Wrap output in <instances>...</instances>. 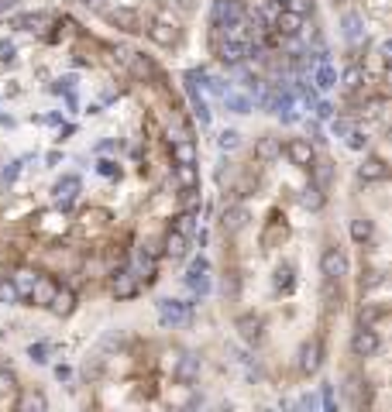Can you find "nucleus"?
I'll return each mask as SVG.
<instances>
[{"mask_svg": "<svg viewBox=\"0 0 392 412\" xmlns=\"http://www.w3.org/2000/svg\"><path fill=\"white\" fill-rule=\"evenodd\" d=\"M224 103H227V110H234V114H251V97H244V93H224Z\"/></svg>", "mask_w": 392, "mask_h": 412, "instance_id": "obj_36", "label": "nucleus"}, {"mask_svg": "<svg viewBox=\"0 0 392 412\" xmlns=\"http://www.w3.org/2000/svg\"><path fill=\"white\" fill-rule=\"evenodd\" d=\"M200 354H183V358H176V378L183 382V385H193L196 378H200Z\"/></svg>", "mask_w": 392, "mask_h": 412, "instance_id": "obj_14", "label": "nucleus"}, {"mask_svg": "<svg viewBox=\"0 0 392 412\" xmlns=\"http://www.w3.org/2000/svg\"><path fill=\"white\" fill-rule=\"evenodd\" d=\"M340 306H344L340 282H327V279H323V309H327V313H340Z\"/></svg>", "mask_w": 392, "mask_h": 412, "instance_id": "obj_26", "label": "nucleus"}, {"mask_svg": "<svg viewBox=\"0 0 392 412\" xmlns=\"http://www.w3.org/2000/svg\"><path fill=\"white\" fill-rule=\"evenodd\" d=\"M386 313L389 309L382 306V303H365V306L358 309V327H375L379 320H386Z\"/></svg>", "mask_w": 392, "mask_h": 412, "instance_id": "obj_27", "label": "nucleus"}, {"mask_svg": "<svg viewBox=\"0 0 392 412\" xmlns=\"http://www.w3.org/2000/svg\"><path fill=\"white\" fill-rule=\"evenodd\" d=\"M189 320V303H179V299H162L158 303V323L162 327H179Z\"/></svg>", "mask_w": 392, "mask_h": 412, "instance_id": "obj_7", "label": "nucleus"}, {"mask_svg": "<svg viewBox=\"0 0 392 412\" xmlns=\"http://www.w3.org/2000/svg\"><path fill=\"white\" fill-rule=\"evenodd\" d=\"M217 59L224 62V66H231V69H237V66H244V59H248V42H241V38H220L217 35Z\"/></svg>", "mask_w": 392, "mask_h": 412, "instance_id": "obj_4", "label": "nucleus"}, {"mask_svg": "<svg viewBox=\"0 0 392 412\" xmlns=\"http://www.w3.org/2000/svg\"><path fill=\"white\" fill-rule=\"evenodd\" d=\"M320 275H323L327 282H340V279L348 275V255L340 251L338 244H327V248L320 251Z\"/></svg>", "mask_w": 392, "mask_h": 412, "instance_id": "obj_1", "label": "nucleus"}, {"mask_svg": "<svg viewBox=\"0 0 392 412\" xmlns=\"http://www.w3.org/2000/svg\"><path fill=\"white\" fill-rule=\"evenodd\" d=\"M272 4H275V7H283V4H286V0H272Z\"/></svg>", "mask_w": 392, "mask_h": 412, "instance_id": "obj_58", "label": "nucleus"}, {"mask_svg": "<svg viewBox=\"0 0 392 412\" xmlns=\"http://www.w3.org/2000/svg\"><path fill=\"white\" fill-rule=\"evenodd\" d=\"M14 388H18V378H14V371H4V368H0V399H7Z\"/></svg>", "mask_w": 392, "mask_h": 412, "instance_id": "obj_46", "label": "nucleus"}, {"mask_svg": "<svg viewBox=\"0 0 392 412\" xmlns=\"http://www.w3.org/2000/svg\"><path fill=\"white\" fill-rule=\"evenodd\" d=\"M14 25L21 28V31H42V25H49V18H45V14H25V18H18Z\"/></svg>", "mask_w": 392, "mask_h": 412, "instance_id": "obj_40", "label": "nucleus"}, {"mask_svg": "<svg viewBox=\"0 0 392 412\" xmlns=\"http://www.w3.org/2000/svg\"><path fill=\"white\" fill-rule=\"evenodd\" d=\"M86 7H93V11H104V0H83Z\"/></svg>", "mask_w": 392, "mask_h": 412, "instance_id": "obj_57", "label": "nucleus"}, {"mask_svg": "<svg viewBox=\"0 0 392 412\" xmlns=\"http://www.w3.org/2000/svg\"><path fill=\"white\" fill-rule=\"evenodd\" d=\"M237 334L244 344H261V337H265V320H261L259 313H244V316H237Z\"/></svg>", "mask_w": 392, "mask_h": 412, "instance_id": "obj_9", "label": "nucleus"}, {"mask_svg": "<svg viewBox=\"0 0 392 412\" xmlns=\"http://www.w3.org/2000/svg\"><path fill=\"white\" fill-rule=\"evenodd\" d=\"M193 224H196V213H179V217H176V227H172V231H179V234H186V237H189Z\"/></svg>", "mask_w": 392, "mask_h": 412, "instance_id": "obj_47", "label": "nucleus"}, {"mask_svg": "<svg viewBox=\"0 0 392 412\" xmlns=\"http://www.w3.org/2000/svg\"><path fill=\"white\" fill-rule=\"evenodd\" d=\"M110 292H114L117 299H131V296H138V279H134L131 272H114Z\"/></svg>", "mask_w": 392, "mask_h": 412, "instance_id": "obj_18", "label": "nucleus"}, {"mask_svg": "<svg viewBox=\"0 0 392 412\" xmlns=\"http://www.w3.org/2000/svg\"><path fill=\"white\" fill-rule=\"evenodd\" d=\"M382 285H386V272H379V268H368V272H362V279H358L362 296H365V292H375V289H382Z\"/></svg>", "mask_w": 392, "mask_h": 412, "instance_id": "obj_34", "label": "nucleus"}, {"mask_svg": "<svg viewBox=\"0 0 392 412\" xmlns=\"http://www.w3.org/2000/svg\"><path fill=\"white\" fill-rule=\"evenodd\" d=\"M259 412H275V409H259Z\"/></svg>", "mask_w": 392, "mask_h": 412, "instance_id": "obj_59", "label": "nucleus"}, {"mask_svg": "<svg viewBox=\"0 0 392 412\" xmlns=\"http://www.w3.org/2000/svg\"><path fill=\"white\" fill-rule=\"evenodd\" d=\"M344 138H348V148H351V152H365V148H368V134H365V131L351 128Z\"/></svg>", "mask_w": 392, "mask_h": 412, "instance_id": "obj_41", "label": "nucleus"}, {"mask_svg": "<svg viewBox=\"0 0 392 412\" xmlns=\"http://www.w3.org/2000/svg\"><path fill=\"white\" fill-rule=\"evenodd\" d=\"M131 275L138 279V282H152L155 279V258L148 255L145 248L134 255V261H131Z\"/></svg>", "mask_w": 392, "mask_h": 412, "instance_id": "obj_15", "label": "nucleus"}, {"mask_svg": "<svg viewBox=\"0 0 392 412\" xmlns=\"http://www.w3.org/2000/svg\"><path fill=\"white\" fill-rule=\"evenodd\" d=\"M272 285H275V292H292V285H296V268L283 261L275 272H272Z\"/></svg>", "mask_w": 392, "mask_h": 412, "instance_id": "obj_24", "label": "nucleus"}, {"mask_svg": "<svg viewBox=\"0 0 392 412\" xmlns=\"http://www.w3.org/2000/svg\"><path fill=\"white\" fill-rule=\"evenodd\" d=\"M307 172H310V179H314L316 189H327V186L334 182V162H327V158H314V165H310Z\"/></svg>", "mask_w": 392, "mask_h": 412, "instance_id": "obj_19", "label": "nucleus"}, {"mask_svg": "<svg viewBox=\"0 0 392 412\" xmlns=\"http://www.w3.org/2000/svg\"><path fill=\"white\" fill-rule=\"evenodd\" d=\"M169 148H172V165H189V162H196V145L183 138V141H169Z\"/></svg>", "mask_w": 392, "mask_h": 412, "instance_id": "obj_23", "label": "nucleus"}, {"mask_svg": "<svg viewBox=\"0 0 392 412\" xmlns=\"http://www.w3.org/2000/svg\"><path fill=\"white\" fill-rule=\"evenodd\" d=\"M365 83H368L365 66H348V69L340 73V86H344V90H362Z\"/></svg>", "mask_w": 392, "mask_h": 412, "instance_id": "obj_25", "label": "nucleus"}, {"mask_svg": "<svg viewBox=\"0 0 392 412\" xmlns=\"http://www.w3.org/2000/svg\"><path fill=\"white\" fill-rule=\"evenodd\" d=\"M314 110H316V117H320V121H331V117H334V107H331L327 100H316Z\"/></svg>", "mask_w": 392, "mask_h": 412, "instance_id": "obj_52", "label": "nucleus"}, {"mask_svg": "<svg viewBox=\"0 0 392 412\" xmlns=\"http://www.w3.org/2000/svg\"><path fill=\"white\" fill-rule=\"evenodd\" d=\"M372 237H375V224H372L368 217H355V220H351V241H355V244H368Z\"/></svg>", "mask_w": 392, "mask_h": 412, "instance_id": "obj_29", "label": "nucleus"}, {"mask_svg": "<svg viewBox=\"0 0 392 412\" xmlns=\"http://www.w3.org/2000/svg\"><path fill=\"white\" fill-rule=\"evenodd\" d=\"M303 21H307V18H299V14L279 7V14L272 18V31H275L279 38H299V35H303Z\"/></svg>", "mask_w": 392, "mask_h": 412, "instance_id": "obj_8", "label": "nucleus"}, {"mask_svg": "<svg viewBox=\"0 0 392 412\" xmlns=\"http://www.w3.org/2000/svg\"><path fill=\"white\" fill-rule=\"evenodd\" d=\"M0 303H7V306H18V303H21L14 279H0Z\"/></svg>", "mask_w": 392, "mask_h": 412, "instance_id": "obj_39", "label": "nucleus"}, {"mask_svg": "<svg viewBox=\"0 0 392 412\" xmlns=\"http://www.w3.org/2000/svg\"><path fill=\"white\" fill-rule=\"evenodd\" d=\"M189 100H193V114H196V121L207 128V124H210V107H207V100H203L200 93H196V97H189Z\"/></svg>", "mask_w": 392, "mask_h": 412, "instance_id": "obj_44", "label": "nucleus"}, {"mask_svg": "<svg viewBox=\"0 0 392 412\" xmlns=\"http://www.w3.org/2000/svg\"><path fill=\"white\" fill-rule=\"evenodd\" d=\"M286 237H289L286 220H283V217H272V224L261 231V248H265V251H272V248H279Z\"/></svg>", "mask_w": 392, "mask_h": 412, "instance_id": "obj_13", "label": "nucleus"}, {"mask_svg": "<svg viewBox=\"0 0 392 412\" xmlns=\"http://www.w3.org/2000/svg\"><path fill=\"white\" fill-rule=\"evenodd\" d=\"M323 203H327V196H323V189H316L314 182L299 193V206L303 210H310V213H316V210H323Z\"/></svg>", "mask_w": 392, "mask_h": 412, "instance_id": "obj_28", "label": "nucleus"}, {"mask_svg": "<svg viewBox=\"0 0 392 412\" xmlns=\"http://www.w3.org/2000/svg\"><path fill=\"white\" fill-rule=\"evenodd\" d=\"M179 206H183V213H200V206H203L200 186H193V189H179Z\"/></svg>", "mask_w": 392, "mask_h": 412, "instance_id": "obj_33", "label": "nucleus"}, {"mask_svg": "<svg viewBox=\"0 0 392 412\" xmlns=\"http://www.w3.org/2000/svg\"><path fill=\"white\" fill-rule=\"evenodd\" d=\"M128 66H131V73H134L138 79H158L155 62H152L148 55H138V52H131V55H128Z\"/></svg>", "mask_w": 392, "mask_h": 412, "instance_id": "obj_22", "label": "nucleus"}, {"mask_svg": "<svg viewBox=\"0 0 392 412\" xmlns=\"http://www.w3.org/2000/svg\"><path fill=\"white\" fill-rule=\"evenodd\" d=\"M389 176V165H386V158H379V154H368L365 162L358 165V179L362 182H379Z\"/></svg>", "mask_w": 392, "mask_h": 412, "instance_id": "obj_12", "label": "nucleus"}, {"mask_svg": "<svg viewBox=\"0 0 392 412\" xmlns=\"http://www.w3.org/2000/svg\"><path fill=\"white\" fill-rule=\"evenodd\" d=\"M340 31H344V38H348V42H358V38L365 35L362 18H358V14H344V18H340Z\"/></svg>", "mask_w": 392, "mask_h": 412, "instance_id": "obj_35", "label": "nucleus"}, {"mask_svg": "<svg viewBox=\"0 0 392 412\" xmlns=\"http://www.w3.org/2000/svg\"><path fill=\"white\" fill-rule=\"evenodd\" d=\"M217 148H220V152H234V148H241V134H237L234 128L220 131V134H217Z\"/></svg>", "mask_w": 392, "mask_h": 412, "instance_id": "obj_38", "label": "nucleus"}, {"mask_svg": "<svg viewBox=\"0 0 392 412\" xmlns=\"http://www.w3.org/2000/svg\"><path fill=\"white\" fill-rule=\"evenodd\" d=\"M286 158H289V165H296V169H310L314 165V158H316V152H314V145L307 141V138H292V141H286Z\"/></svg>", "mask_w": 392, "mask_h": 412, "instance_id": "obj_6", "label": "nucleus"}, {"mask_svg": "<svg viewBox=\"0 0 392 412\" xmlns=\"http://www.w3.org/2000/svg\"><path fill=\"white\" fill-rule=\"evenodd\" d=\"M186 282H189L193 292H200V296H207L210 292V275L207 272H200V275H189V272H186Z\"/></svg>", "mask_w": 392, "mask_h": 412, "instance_id": "obj_42", "label": "nucleus"}, {"mask_svg": "<svg viewBox=\"0 0 392 412\" xmlns=\"http://www.w3.org/2000/svg\"><path fill=\"white\" fill-rule=\"evenodd\" d=\"M42 282V275L38 272H18L14 275V285H18V296H21V303L31 299V292H35V285Z\"/></svg>", "mask_w": 392, "mask_h": 412, "instance_id": "obj_30", "label": "nucleus"}, {"mask_svg": "<svg viewBox=\"0 0 392 412\" xmlns=\"http://www.w3.org/2000/svg\"><path fill=\"white\" fill-rule=\"evenodd\" d=\"M76 193H79V176H62V179L55 182V189H52L55 203L62 206V210L76 200Z\"/></svg>", "mask_w": 392, "mask_h": 412, "instance_id": "obj_16", "label": "nucleus"}, {"mask_svg": "<svg viewBox=\"0 0 392 412\" xmlns=\"http://www.w3.org/2000/svg\"><path fill=\"white\" fill-rule=\"evenodd\" d=\"M107 21L114 28H121V31H128V35L141 31V18H138L134 7H114V11H107Z\"/></svg>", "mask_w": 392, "mask_h": 412, "instance_id": "obj_11", "label": "nucleus"}, {"mask_svg": "<svg viewBox=\"0 0 392 412\" xmlns=\"http://www.w3.org/2000/svg\"><path fill=\"white\" fill-rule=\"evenodd\" d=\"M176 182H179V189H193V186H200V169H196V162H189V165H176Z\"/></svg>", "mask_w": 392, "mask_h": 412, "instance_id": "obj_32", "label": "nucleus"}, {"mask_svg": "<svg viewBox=\"0 0 392 412\" xmlns=\"http://www.w3.org/2000/svg\"><path fill=\"white\" fill-rule=\"evenodd\" d=\"M162 251L172 258V261H179V258L189 255V237L179 231H169L165 234V241H162Z\"/></svg>", "mask_w": 392, "mask_h": 412, "instance_id": "obj_17", "label": "nucleus"}, {"mask_svg": "<svg viewBox=\"0 0 392 412\" xmlns=\"http://www.w3.org/2000/svg\"><path fill=\"white\" fill-rule=\"evenodd\" d=\"M148 38H152L155 45H162V49H172V45H179V38H183V31H179V25H176L172 18H165V14H158L155 21L148 25Z\"/></svg>", "mask_w": 392, "mask_h": 412, "instance_id": "obj_3", "label": "nucleus"}, {"mask_svg": "<svg viewBox=\"0 0 392 412\" xmlns=\"http://www.w3.org/2000/svg\"><path fill=\"white\" fill-rule=\"evenodd\" d=\"M320 399H323V412H338V399H334V385H323V392H320Z\"/></svg>", "mask_w": 392, "mask_h": 412, "instance_id": "obj_48", "label": "nucleus"}, {"mask_svg": "<svg viewBox=\"0 0 392 412\" xmlns=\"http://www.w3.org/2000/svg\"><path fill=\"white\" fill-rule=\"evenodd\" d=\"M0 59H4V62L14 59V42H0Z\"/></svg>", "mask_w": 392, "mask_h": 412, "instance_id": "obj_54", "label": "nucleus"}, {"mask_svg": "<svg viewBox=\"0 0 392 412\" xmlns=\"http://www.w3.org/2000/svg\"><path fill=\"white\" fill-rule=\"evenodd\" d=\"M97 169H100V176H107V179H117V176H121V165H117V162H107V158Z\"/></svg>", "mask_w": 392, "mask_h": 412, "instance_id": "obj_50", "label": "nucleus"}, {"mask_svg": "<svg viewBox=\"0 0 392 412\" xmlns=\"http://www.w3.org/2000/svg\"><path fill=\"white\" fill-rule=\"evenodd\" d=\"M49 351H52V347H49L45 340H38V344H31V347H28V358L38 360V364H45V360H49Z\"/></svg>", "mask_w": 392, "mask_h": 412, "instance_id": "obj_45", "label": "nucleus"}, {"mask_svg": "<svg viewBox=\"0 0 392 412\" xmlns=\"http://www.w3.org/2000/svg\"><path fill=\"white\" fill-rule=\"evenodd\" d=\"M320 364H323V344H320V337L303 340V344H299V354H296V368H299V375H316V371H320Z\"/></svg>", "mask_w": 392, "mask_h": 412, "instance_id": "obj_2", "label": "nucleus"}, {"mask_svg": "<svg viewBox=\"0 0 392 412\" xmlns=\"http://www.w3.org/2000/svg\"><path fill=\"white\" fill-rule=\"evenodd\" d=\"M14 412H49V399L42 392H28V395H21V402H18Z\"/></svg>", "mask_w": 392, "mask_h": 412, "instance_id": "obj_31", "label": "nucleus"}, {"mask_svg": "<svg viewBox=\"0 0 392 412\" xmlns=\"http://www.w3.org/2000/svg\"><path fill=\"white\" fill-rule=\"evenodd\" d=\"M314 83H316V90H334V86H338V73H334V69H331V66L323 62V66L316 69Z\"/></svg>", "mask_w": 392, "mask_h": 412, "instance_id": "obj_37", "label": "nucleus"}, {"mask_svg": "<svg viewBox=\"0 0 392 412\" xmlns=\"http://www.w3.org/2000/svg\"><path fill=\"white\" fill-rule=\"evenodd\" d=\"M200 272H210V261L203 255L193 258V265H189V275H200Z\"/></svg>", "mask_w": 392, "mask_h": 412, "instance_id": "obj_53", "label": "nucleus"}, {"mask_svg": "<svg viewBox=\"0 0 392 412\" xmlns=\"http://www.w3.org/2000/svg\"><path fill=\"white\" fill-rule=\"evenodd\" d=\"M283 11H292V14L307 18V14H314V0H286V4H283Z\"/></svg>", "mask_w": 392, "mask_h": 412, "instance_id": "obj_43", "label": "nucleus"}, {"mask_svg": "<svg viewBox=\"0 0 392 412\" xmlns=\"http://www.w3.org/2000/svg\"><path fill=\"white\" fill-rule=\"evenodd\" d=\"M18 176H21V162H11V165L0 172V182H4V186H11V182L18 179Z\"/></svg>", "mask_w": 392, "mask_h": 412, "instance_id": "obj_49", "label": "nucleus"}, {"mask_svg": "<svg viewBox=\"0 0 392 412\" xmlns=\"http://www.w3.org/2000/svg\"><path fill=\"white\" fill-rule=\"evenodd\" d=\"M379 347H382V340L375 334V327H358L355 337H351V354L355 358H375Z\"/></svg>", "mask_w": 392, "mask_h": 412, "instance_id": "obj_5", "label": "nucleus"}, {"mask_svg": "<svg viewBox=\"0 0 392 412\" xmlns=\"http://www.w3.org/2000/svg\"><path fill=\"white\" fill-rule=\"evenodd\" d=\"M69 375H73V371H69L66 364H59V368H55V378H59V382H69Z\"/></svg>", "mask_w": 392, "mask_h": 412, "instance_id": "obj_56", "label": "nucleus"}, {"mask_svg": "<svg viewBox=\"0 0 392 412\" xmlns=\"http://www.w3.org/2000/svg\"><path fill=\"white\" fill-rule=\"evenodd\" d=\"M248 220H251V210L244 203H231L224 210V217H220V227H224V234H237L248 227Z\"/></svg>", "mask_w": 392, "mask_h": 412, "instance_id": "obj_10", "label": "nucleus"}, {"mask_svg": "<svg viewBox=\"0 0 392 412\" xmlns=\"http://www.w3.org/2000/svg\"><path fill=\"white\" fill-rule=\"evenodd\" d=\"M334 4H348V0H334Z\"/></svg>", "mask_w": 392, "mask_h": 412, "instance_id": "obj_60", "label": "nucleus"}, {"mask_svg": "<svg viewBox=\"0 0 392 412\" xmlns=\"http://www.w3.org/2000/svg\"><path fill=\"white\" fill-rule=\"evenodd\" d=\"M299 409L303 412H320V395H303V399H299Z\"/></svg>", "mask_w": 392, "mask_h": 412, "instance_id": "obj_51", "label": "nucleus"}, {"mask_svg": "<svg viewBox=\"0 0 392 412\" xmlns=\"http://www.w3.org/2000/svg\"><path fill=\"white\" fill-rule=\"evenodd\" d=\"M331 128H334V134H338V138H344V134H348V131H351V124H348V121H344V117H338V121H334V124H331Z\"/></svg>", "mask_w": 392, "mask_h": 412, "instance_id": "obj_55", "label": "nucleus"}, {"mask_svg": "<svg viewBox=\"0 0 392 412\" xmlns=\"http://www.w3.org/2000/svg\"><path fill=\"white\" fill-rule=\"evenodd\" d=\"M279 154H283V141L272 138V134H261L259 145H255V158H259V162H275Z\"/></svg>", "mask_w": 392, "mask_h": 412, "instance_id": "obj_21", "label": "nucleus"}, {"mask_svg": "<svg viewBox=\"0 0 392 412\" xmlns=\"http://www.w3.org/2000/svg\"><path fill=\"white\" fill-rule=\"evenodd\" d=\"M49 309H52L55 316H73V309H76V296H73V289H55L52 299H49Z\"/></svg>", "mask_w": 392, "mask_h": 412, "instance_id": "obj_20", "label": "nucleus"}]
</instances>
